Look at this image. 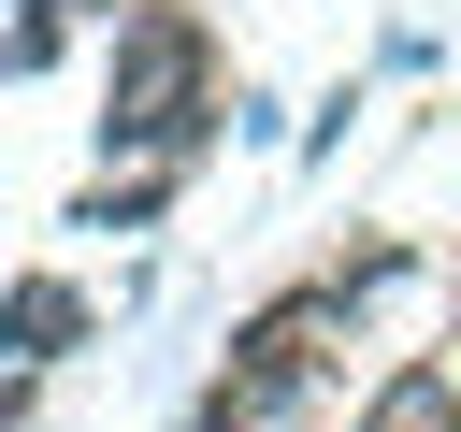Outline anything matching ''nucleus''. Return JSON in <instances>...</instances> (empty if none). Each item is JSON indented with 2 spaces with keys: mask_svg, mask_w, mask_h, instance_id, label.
<instances>
[{
  "mask_svg": "<svg viewBox=\"0 0 461 432\" xmlns=\"http://www.w3.org/2000/svg\"><path fill=\"white\" fill-rule=\"evenodd\" d=\"M14 418H29V360H0V432H14Z\"/></svg>",
  "mask_w": 461,
  "mask_h": 432,
  "instance_id": "4",
  "label": "nucleus"
},
{
  "mask_svg": "<svg viewBox=\"0 0 461 432\" xmlns=\"http://www.w3.org/2000/svg\"><path fill=\"white\" fill-rule=\"evenodd\" d=\"M360 432H461V374H447V360H403V374L360 403Z\"/></svg>",
  "mask_w": 461,
  "mask_h": 432,
  "instance_id": "3",
  "label": "nucleus"
},
{
  "mask_svg": "<svg viewBox=\"0 0 461 432\" xmlns=\"http://www.w3.org/2000/svg\"><path fill=\"white\" fill-rule=\"evenodd\" d=\"M0 346H14L29 374H43L58 346H86V288H72V274H14V288H0Z\"/></svg>",
  "mask_w": 461,
  "mask_h": 432,
  "instance_id": "2",
  "label": "nucleus"
},
{
  "mask_svg": "<svg viewBox=\"0 0 461 432\" xmlns=\"http://www.w3.org/2000/svg\"><path fill=\"white\" fill-rule=\"evenodd\" d=\"M216 43H202V14H173V0H130V29H115V86H101V144L115 158H187L202 130H216Z\"/></svg>",
  "mask_w": 461,
  "mask_h": 432,
  "instance_id": "1",
  "label": "nucleus"
}]
</instances>
